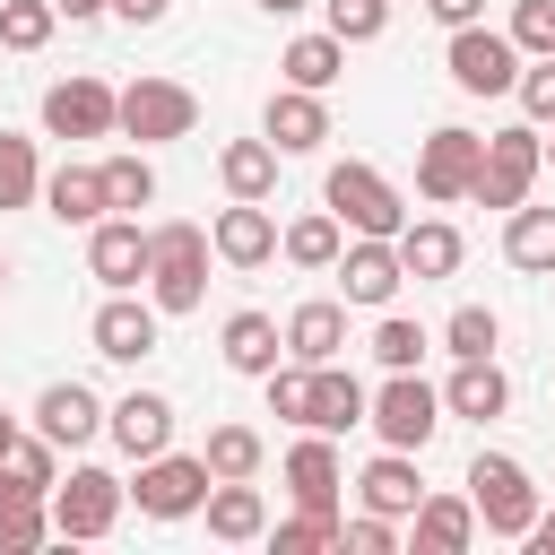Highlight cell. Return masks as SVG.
I'll return each instance as SVG.
<instances>
[{
	"label": "cell",
	"instance_id": "cell-1",
	"mask_svg": "<svg viewBox=\"0 0 555 555\" xmlns=\"http://www.w3.org/2000/svg\"><path fill=\"white\" fill-rule=\"evenodd\" d=\"M199 295H208V234L191 217L147 225V304L156 312H199Z\"/></svg>",
	"mask_w": 555,
	"mask_h": 555
},
{
	"label": "cell",
	"instance_id": "cell-2",
	"mask_svg": "<svg viewBox=\"0 0 555 555\" xmlns=\"http://www.w3.org/2000/svg\"><path fill=\"white\" fill-rule=\"evenodd\" d=\"M191 121H199V95H191L182 78H130V87H121V104H113V130H121V139H139V147L191 139Z\"/></svg>",
	"mask_w": 555,
	"mask_h": 555
},
{
	"label": "cell",
	"instance_id": "cell-3",
	"mask_svg": "<svg viewBox=\"0 0 555 555\" xmlns=\"http://www.w3.org/2000/svg\"><path fill=\"white\" fill-rule=\"evenodd\" d=\"M468 512H477L494 538H529V520H538V486H529V468L503 460V451H477V460H468Z\"/></svg>",
	"mask_w": 555,
	"mask_h": 555
},
{
	"label": "cell",
	"instance_id": "cell-4",
	"mask_svg": "<svg viewBox=\"0 0 555 555\" xmlns=\"http://www.w3.org/2000/svg\"><path fill=\"white\" fill-rule=\"evenodd\" d=\"M321 199H330V217H338L347 234H382V243H390V234L408 225V208H399V191H390V182H382L373 165H356V156H347V165H330V182H321Z\"/></svg>",
	"mask_w": 555,
	"mask_h": 555
},
{
	"label": "cell",
	"instance_id": "cell-5",
	"mask_svg": "<svg viewBox=\"0 0 555 555\" xmlns=\"http://www.w3.org/2000/svg\"><path fill=\"white\" fill-rule=\"evenodd\" d=\"M364 425H373L390 451H425V442H434V425H442V390H434V382H416V373H390V382L364 399Z\"/></svg>",
	"mask_w": 555,
	"mask_h": 555
},
{
	"label": "cell",
	"instance_id": "cell-6",
	"mask_svg": "<svg viewBox=\"0 0 555 555\" xmlns=\"http://www.w3.org/2000/svg\"><path fill=\"white\" fill-rule=\"evenodd\" d=\"M538 173H546V139H538V130H494V139H486V156H477L468 199H486V208H520Z\"/></svg>",
	"mask_w": 555,
	"mask_h": 555
},
{
	"label": "cell",
	"instance_id": "cell-7",
	"mask_svg": "<svg viewBox=\"0 0 555 555\" xmlns=\"http://www.w3.org/2000/svg\"><path fill=\"white\" fill-rule=\"evenodd\" d=\"M451 87L460 95H512V78H520V43L512 35H494V26H451Z\"/></svg>",
	"mask_w": 555,
	"mask_h": 555
},
{
	"label": "cell",
	"instance_id": "cell-8",
	"mask_svg": "<svg viewBox=\"0 0 555 555\" xmlns=\"http://www.w3.org/2000/svg\"><path fill=\"white\" fill-rule=\"evenodd\" d=\"M477 156H486V139L477 130H460V121H442V130H425V147H416V191L425 199H468V182H477Z\"/></svg>",
	"mask_w": 555,
	"mask_h": 555
},
{
	"label": "cell",
	"instance_id": "cell-9",
	"mask_svg": "<svg viewBox=\"0 0 555 555\" xmlns=\"http://www.w3.org/2000/svg\"><path fill=\"white\" fill-rule=\"evenodd\" d=\"M121 477L113 468H69V486H52V529L61 538H104L121 520Z\"/></svg>",
	"mask_w": 555,
	"mask_h": 555
},
{
	"label": "cell",
	"instance_id": "cell-10",
	"mask_svg": "<svg viewBox=\"0 0 555 555\" xmlns=\"http://www.w3.org/2000/svg\"><path fill=\"white\" fill-rule=\"evenodd\" d=\"M139 512L147 520H182V512H199V494H208V460H182V451H156V460H139Z\"/></svg>",
	"mask_w": 555,
	"mask_h": 555
},
{
	"label": "cell",
	"instance_id": "cell-11",
	"mask_svg": "<svg viewBox=\"0 0 555 555\" xmlns=\"http://www.w3.org/2000/svg\"><path fill=\"white\" fill-rule=\"evenodd\" d=\"M113 87L104 78H61V87H43V130L52 139H113Z\"/></svg>",
	"mask_w": 555,
	"mask_h": 555
},
{
	"label": "cell",
	"instance_id": "cell-12",
	"mask_svg": "<svg viewBox=\"0 0 555 555\" xmlns=\"http://www.w3.org/2000/svg\"><path fill=\"white\" fill-rule=\"evenodd\" d=\"M87 269H95V278H104L113 295H130V286L147 278V225H139V217H113V208H104V217L87 225Z\"/></svg>",
	"mask_w": 555,
	"mask_h": 555
},
{
	"label": "cell",
	"instance_id": "cell-13",
	"mask_svg": "<svg viewBox=\"0 0 555 555\" xmlns=\"http://www.w3.org/2000/svg\"><path fill=\"white\" fill-rule=\"evenodd\" d=\"M330 269H338L347 304H373V312H382V304L408 286V269H399V243H382V234H356V243H347Z\"/></svg>",
	"mask_w": 555,
	"mask_h": 555
},
{
	"label": "cell",
	"instance_id": "cell-14",
	"mask_svg": "<svg viewBox=\"0 0 555 555\" xmlns=\"http://www.w3.org/2000/svg\"><path fill=\"white\" fill-rule=\"evenodd\" d=\"M208 251H217L225 269H260V260H278V217H269L260 199H234V208H217Z\"/></svg>",
	"mask_w": 555,
	"mask_h": 555
},
{
	"label": "cell",
	"instance_id": "cell-15",
	"mask_svg": "<svg viewBox=\"0 0 555 555\" xmlns=\"http://www.w3.org/2000/svg\"><path fill=\"white\" fill-rule=\"evenodd\" d=\"M35 434H43L52 451H78V442H95V434H104V408H95V390H87V382H52V390L35 399Z\"/></svg>",
	"mask_w": 555,
	"mask_h": 555
},
{
	"label": "cell",
	"instance_id": "cell-16",
	"mask_svg": "<svg viewBox=\"0 0 555 555\" xmlns=\"http://www.w3.org/2000/svg\"><path fill=\"white\" fill-rule=\"evenodd\" d=\"M199 512H208V538H225V546L269 538V503H260V486H251V477H208Z\"/></svg>",
	"mask_w": 555,
	"mask_h": 555
},
{
	"label": "cell",
	"instance_id": "cell-17",
	"mask_svg": "<svg viewBox=\"0 0 555 555\" xmlns=\"http://www.w3.org/2000/svg\"><path fill=\"white\" fill-rule=\"evenodd\" d=\"M165 312L156 304H139V295H113L104 312H95V356H113V364H139V356H156V330Z\"/></svg>",
	"mask_w": 555,
	"mask_h": 555
},
{
	"label": "cell",
	"instance_id": "cell-18",
	"mask_svg": "<svg viewBox=\"0 0 555 555\" xmlns=\"http://www.w3.org/2000/svg\"><path fill=\"white\" fill-rule=\"evenodd\" d=\"M338 486H347V468H338L330 434H304V442L286 451V494H295V512H338Z\"/></svg>",
	"mask_w": 555,
	"mask_h": 555
},
{
	"label": "cell",
	"instance_id": "cell-19",
	"mask_svg": "<svg viewBox=\"0 0 555 555\" xmlns=\"http://www.w3.org/2000/svg\"><path fill=\"white\" fill-rule=\"evenodd\" d=\"M43 529H52V494H43V486H26V477L0 460V555H35V546H43Z\"/></svg>",
	"mask_w": 555,
	"mask_h": 555
},
{
	"label": "cell",
	"instance_id": "cell-20",
	"mask_svg": "<svg viewBox=\"0 0 555 555\" xmlns=\"http://www.w3.org/2000/svg\"><path fill=\"white\" fill-rule=\"evenodd\" d=\"M104 425H113V442H121L130 460H156V451L173 442V399L130 390V399H113V408H104Z\"/></svg>",
	"mask_w": 555,
	"mask_h": 555
},
{
	"label": "cell",
	"instance_id": "cell-21",
	"mask_svg": "<svg viewBox=\"0 0 555 555\" xmlns=\"http://www.w3.org/2000/svg\"><path fill=\"white\" fill-rule=\"evenodd\" d=\"M330 139V104L312 95V87H278L269 95V147L278 156H304V147H321Z\"/></svg>",
	"mask_w": 555,
	"mask_h": 555
},
{
	"label": "cell",
	"instance_id": "cell-22",
	"mask_svg": "<svg viewBox=\"0 0 555 555\" xmlns=\"http://www.w3.org/2000/svg\"><path fill=\"white\" fill-rule=\"evenodd\" d=\"M304 425L312 434H347V425H364V382L330 356V364H312V399H304Z\"/></svg>",
	"mask_w": 555,
	"mask_h": 555
},
{
	"label": "cell",
	"instance_id": "cell-23",
	"mask_svg": "<svg viewBox=\"0 0 555 555\" xmlns=\"http://www.w3.org/2000/svg\"><path fill=\"white\" fill-rule=\"evenodd\" d=\"M442 408H451V416H477V425H486V416H503V408H512L503 364H494V356H460V373L442 382Z\"/></svg>",
	"mask_w": 555,
	"mask_h": 555
},
{
	"label": "cell",
	"instance_id": "cell-24",
	"mask_svg": "<svg viewBox=\"0 0 555 555\" xmlns=\"http://www.w3.org/2000/svg\"><path fill=\"white\" fill-rule=\"evenodd\" d=\"M286 356L295 364H330V356H347V304H295V321H286Z\"/></svg>",
	"mask_w": 555,
	"mask_h": 555
},
{
	"label": "cell",
	"instance_id": "cell-25",
	"mask_svg": "<svg viewBox=\"0 0 555 555\" xmlns=\"http://www.w3.org/2000/svg\"><path fill=\"white\" fill-rule=\"evenodd\" d=\"M356 494H364V512H416V494H425V477H416V451H382L364 477H356Z\"/></svg>",
	"mask_w": 555,
	"mask_h": 555
},
{
	"label": "cell",
	"instance_id": "cell-26",
	"mask_svg": "<svg viewBox=\"0 0 555 555\" xmlns=\"http://www.w3.org/2000/svg\"><path fill=\"white\" fill-rule=\"evenodd\" d=\"M416 546L425 555H460L468 538H477V512H468V494H416Z\"/></svg>",
	"mask_w": 555,
	"mask_h": 555
},
{
	"label": "cell",
	"instance_id": "cell-27",
	"mask_svg": "<svg viewBox=\"0 0 555 555\" xmlns=\"http://www.w3.org/2000/svg\"><path fill=\"white\" fill-rule=\"evenodd\" d=\"M390 243H399V269H408V278H451V269H460V225H442V217L399 225Z\"/></svg>",
	"mask_w": 555,
	"mask_h": 555
},
{
	"label": "cell",
	"instance_id": "cell-28",
	"mask_svg": "<svg viewBox=\"0 0 555 555\" xmlns=\"http://www.w3.org/2000/svg\"><path fill=\"white\" fill-rule=\"evenodd\" d=\"M278 69H286V87H312V95H321V87H338V69H347V43H338L330 26H321V35H295Z\"/></svg>",
	"mask_w": 555,
	"mask_h": 555
},
{
	"label": "cell",
	"instance_id": "cell-29",
	"mask_svg": "<svg viewBox=\"0 0 555 555\" xmlns=\"http://www.w3.org/2000/svg\"><path fill=\"white\" fill-rule=\"evenodd\" d=\"M217 173H225L234 199H269V191H278V147H269V139H225Z\"/></svg>",
	"mask_w": 555,
	"mask_h": 555
},
{
	"label": "cell",
	"instance_id": "cell-30",
	"mask_svg": "<svg viewBox=\"0 0 555 555\" xmlns=\"http://www.w3.org/2000/svg\"><path fill=\"white\" fill-rule=\"evenodd\" d=\"M95 182H104V208H113V217H139V208L156 199V165H147L139 147L104 156V165H95Z\"/></svg>",
	"mask_w": 555,
	"mask_h": 555
},
{
	"label": "cell",
	"instance_id": "cell-31",
	"mask_svg": "<svg viewBox=\"0 0 555 555\" xmlns=\"http://www.w3.org/2000/svg\"><path fill=\"white\" fill-rule=\"evenodd\" d=\"M278 356H286V330H278L269 312H234V321H225V364H234V373H269Z\"/></svg>",
	"mask_w": 555,
	"mask_h": 555
},
{
	"label": "cell",
	"instance_id": "cell-32",
	"mask_svg": "<svg viewBox=\"0 0 555 555\" xmlns=\"http://www.w3.org/2000/svg\"><path fill=\"white\" fill-rule=\"evenodd\" d=\"M43 208H52L61 225H95V217H104V182H95V165H61V173L43 182Z\"/></svg>",
	"mask_w": 555,
	"mask_h": 555
},
{
	"label": "cell",
	"instance_id": "cell-33",
	"mask_svg": "<svg viewBox=\"0 0 555 555\" xmlns=\"http://www.w3.org/2000/svg\"><path fill=\"white\" fill-rule=\"evenodd\" d=\"M278 251H286L295 269H330V260L347 251V225H338L330 208H312V217H295V225L278 234Z\"/></svg>",
	"mask_w": 555,
	"mask_h": 555
},
{
	"label": "cell",
	"instance_id": "cell-34",
	"mask_svg": "<svg viewBox=\"0 0 555 555\" xmlns=\"http://www.w3.org/2000/svg\"><path fill=\"white\" fill-rule=\"evenodd\" d=\"M503 260L512 269H555V208H512V225H503Z\"/></svg>",
	"mask_w": 555,
	"mask_h": 555
},
{
	"label": "cell",
	"instance_id": "cell-35",
	"mask_svg": "<svg viewBox=\"0 0 555 555\" xmlns=\"http://www.w3.org/2000/svg\"><path fill=\"white\" fill-rule=\"evenodd\" d=\"M199 460H208V477H260V460H269V442H260L251 425H217Z\"/></svg>",
	"mask_w": 555,
	"mask_h": 555
},
{
	"label": "cell",
	"instance_id": "cell-36",
	"mask_svg": "<svg viewBox=\"0 0 555 555\" xmlns=\"http://www.w3.org/2000/svg\"><path fill=\"white\" fill-rule=\"evenodd\" d=\"M52 26H61L52 0H0V43H9V52H43Z\"/></svg>",
	"mask_w": 555,
	"mask_h": 555
},
{
	"label": "cell",
	"instance_id": "cell-37",
	"mask_svg": "<svg viewBox=\"0 0 555 555\" xmlns=\"http://www.w3.org/2000/svg\"><path fill=\"white\" fill-rule=\"evenodd\" d=\"M43 191V165H35V139H17V130H0V208H26Z\"/></svg>",
	"mask_w": 555,
	"mask_h": 555
},
{
	"label": "cell",
	"instance_id": "cell-38",
	"mask_svg": "<svg viewBox=\"0 0 555 555\" xmlns=\"http://www.w3.org/2000/svg\"><path fill=\"white\" fill-rule=\"evenodd\" d=\"M494 338H503V321H494L486 304H460V312L442 321V347H451V356H494Z\"/></svg>",
	"mask_w": 555,
	"mask_h": 555
},
{
	"label": "cell",
	"instance_id": "cell-39",
	"mask_svg": "<svg viewBox=\"0 0 555 555\" xmlns=\"http://www.w3.org/2000/svg\"><path fill=\"white\" fill-rule=\"evenodd\" d=\"M434 338L416 330V321H399V312H382V330H373V356L390 364V373H416V356H425Z\"/></svg>",
	"mask_w": 555,
	"mask_h": 555
},
{
	"label": "cell",
	"instance_id": "cell-40",
	"mask_svg": "<svg viewBox=\"0 0 555 555\" xmlns=\"http://www.w3.org/2000/svg\"><path fill=\"white\" fill-rule=\"evenodd\" d=\"M321 9H330V35L338 43H373L390 26V0H321Z\"/></svg>",
	"mask_w": 555,
	"mask_h": 555
},
{
	"label": "cell",
	"instance_id": "cell-41",
	"mask_svg": "<svg viewBox=\"0 0 555 555\" xmlns=\"http://www.w3.org/2000/svg\"><path fill=\"white\" fill-rule=\"evenodd\" d=\"M260 382H269V416L304 425V399H312V364H269Z\"/></svg>",
	"mask_w": 555,
	"mask_h": 555
},
{
	"label": "cell",
	"instance_id": "cell-42",
	"mask_svg": "<svg viewBox=\"0 0 555 555\" xmlns=\"http://www.w3.org/2000/svg\"><path fill=\"white\" fill-rule=\"evenodd\" d=\"M321 546H338V512H295L278 529V555H321Z\"/></svg>",
	"mask_w": 555,
	"mask_h": 555
},
{
	"label": "cell",
	"instance_id": "cell-43",
	"mask_svg": "<svg viewBox=\"0 0 555 555\" xmlns=\"http://www.w3.org/2000/svg\"><path fill=\"white\" fill-rule=\"evenodd\" d=\"M9 468H17L26 486H43V494L61 486V460H52V442H43V434H17V442H9Z\"/></svg>",
	"mask_w": 555,
	"mask_h": 555
},
{
	"label": "cell",
	"instance_id": "cell-44",
	"mask_svg": "<svg viewBox=\"0 0 555 555\" xmlns=\"http://www.w3.org/2000/svg\"><path fill=\"white\" fill-rule=\"evenodd\" d=\"M512 43L520 52H555V0H520L512 9Z\"/></svg>",
	"mask_w": 555,
	"mask_h": 555
},
{
	"label": "cell",
	"instance_id": "cell-45",
	"mask_svg": "<svg viewBox=\"0 0 555 555\" xmlns=\"http://www.w3.org/2000/svg\"><path fill=\"white\" fill-rule=\"evenodd\" d=\"M512 87H520V113L529 121H555V52H538V69H520Z\"/></svg>",
	"mask_w": 555,
	"mask_h": 555
},
{
	"label": "cell",
	"instance_id": "cell-46",
	"mask_svg": "<svg viewBox=\"0 0 555 555\" xmlns=\"http://www.w3.org/2000/svg\"><path fill=\"white\" fill-rule=\"evenodd\" d=\"M338 546H356V555H390L399 529H390V512H364V520H338Z\"/></svg>",
	"mask_w": 555,
	"mask_h": 555
},
{
	"label": "cell",
	"instance_id": "cell-47",
	"mask_svg": "<svg viewBox=\"0 0 555 555\" xmlns=\"http://www.w3.org/2000/svg\"><path fill=\"white\" fill-rule=\"evenodd\" d=\"M104 9H113V17H130V26H156L173 0H104Z\"/></svg>",
	"mask_w": 555,
	"mask_h": 555
},
{
	"label": "cell",
	"instance_id": "cell-48",
	"mask_svg": "<svg viewBox=\"0 0 555 555\" xmlns=\"http://www.w3.org/2000/svg\"><path fill=\"white\" fill-rule=\"evenodd\" d=\"M425 9H434L442 26H477V17H486V0H425Z\"/></svg>",
	"mask_w": 555,
	"mask_h": 555
},
{
	"label": "cell",
	"instance_id": "cell-49",
	"mask_svg": "<svg viewBox=\"0 0 555 555\" xmlns=\"http://www.w3.org/2000/svg\"><path fill=\"white\" fill-rule=\"evenodd\" d=\"M529 538H538V546L555 555V512H538V520H529Z\"/></svg>",
	"mask_w": 555,
	"mask_h": 555
},
{
	"label": "cell",
	"instance_id": "cell-50",
	"mask_svg": "<svg viewBox=\"0 0 555 555\" xmlns=\"http://www.w3.org/2000/svg\"><path fill=\"white\" fill-rule=\"evenodd\" d=\"M52 9H61V17H95L104 0H52Z\"/></svg>",
	"mask_w": 555,
	"mask_h": 555
},
{
	"label": "cell",
	"instance_id": "cell-51",
	"mask_svg": "<svg viewBox=\"0 0 555 555\" xmlns=\"http://www.w3.org/2000/svg\"><path fill=\"white\" fill-rule=\"evenodd\" d=\"M9 442H17V416H9V408H0V460H9Z\"/></svg>",
	"mask_w": 555,
	"mask_h": 555
},
{
	"label": "cell",
	"instance_id": "cell-52",
	"mask_svg": "<svg viewBox=\"0 0 555 555\" xmlns=\"http://www.w3.org/2000/svg\"><path fill=\"white\" fill-rule=\"evenodd\" d=\"M251 9H269V17H295V9H304V0H251Z\"/></svg>",
	"mask_w": 555,
	"mask_h": 555
},
{
	"label": "cell",
	"instance_id": "cell-53",
	"mask_svg": "<svg viewBox=\"0 0 555 555\" xmlns=\"http://www.w3.org/2000/svg\"><path fill=\"white\" fill-rule=\"evenodd\" d=\"M0 286H9V251H0Z\"/></svg>",
	"mask_w": 555,
	"mask_h": 555
},
{
	"label": "cell",
	"instance_id": "cell-54",
	"mask_svg": "<svg viewBox=\"0 0 555 555\" xmlns=\"http://www.w3.org/2000/svg\"><path fill=\"white\" fill-rule=\"evenodd\" d=\"M546 165H555V139H546Z\"/></svg>",
	"mask_w": 555,
	"mask_h": 555
}]
</instances>
